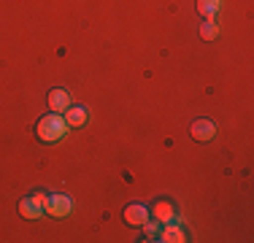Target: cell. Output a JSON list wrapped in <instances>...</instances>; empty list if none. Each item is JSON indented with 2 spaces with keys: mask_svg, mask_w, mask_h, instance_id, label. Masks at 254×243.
Wrapping results in <instances>:
<instances>
[{
  "mask_svg": "<svg viewBox=\"0 0 254 243\" xmlns=\"http://www.w3.org/2000/svg\"><path fill=\"white\" fill-rule=\"evenodd\" d=\"M200 35H203V41H214L216 35H219V24H216V19H205L203 24H200Z\"/></svg>",
  "mask_w": 254,
  "mask_h": 243,
  "instance_id": "30bf717a",
  "label": "cell"
},
{
  "mask_svg": "<svg viewBox=\"0 0 254 243\" xmlns=\"http://www.w3.org/2000/svg\"><path fill=\"white\" fill-rule=\"evenodd\" d=\"M70 208H73V203H70L68 194H49V200H46V214L54 219H65L70 214Z\"/></svg>",
  "mask_w": 254,
  "mask_h": 243,
  "instance_id": "3957f363",
  "label": "cell"
},
{
  "mask_svg": "<svg viewBox=\"0 0 254 243\" xmlns=\"http://www.w3.org/2000/svg\"><path fill=\"white\" fill-rule=\"evenodd\" d=\"M157 241H162V243H184V230L179 227V224H173V222H168V224H162V230H160V238Z\"/></svg>",
  "mask_w": 254,
  "mask_h": 243,
  "instance_id": "52a82bcc",
  "label": "cell"
},
{
  "mask_svg": "<svg viewBox=\"0 0 254 243\" xmlns=\"http://www.w3.org/2000/svg\"><path fill=\"white\" fill-rule=\"evenodd\" d=\"M65 122H68V127H81V124H87V108H81V106L65 108Z\"/></svg>",
  "mask_w": 254,
  "mask_h": 243,
  "instance_id": "9c48e42d",
  "label": "cell"
},
{
  "mask_svg": "<svg viewBox=\"0 0 254 243\" xmlns=\"http://www.w3.org/2000/svg\"><path fill=\"white\" fill-rule=\"evenodd\" d=\"M49 108L54 114H65V108H70V95L65 89H52L49 92Z\"/></svg>",
  "mask_w": 254,
  "mask_h": 243,
  "instance_id": "ba28073f",
  "label": "cell"
},
{
  "mask_svg": "<svg viewBox=\"0 0 254 243\" xmlns=\"http://www.w3.org/2000/svg\"><path fill=\"white\" fill-rule=\"evenodd\" d=\"M46 200H49V194H44V192L33 194V197H25L19 203V214L25 219H41L46 211Z\"/></svg>",
  "mask_w": 254,
  "mask_h": 243,
  "instance_id": "7a4b0ae2",
  "label": "cell"
},
{
  "mask_svg": "<svg viewBox=\"0 0 254 243\" xmlns=\"http://www.w3.org/2000/svg\"><path fill=\"white\" fill-rule=\"evenodd\" d=\"M143 227H146V238H152V241H157V238H160V222H157V219H154V222H146V224H143Z\"/></svg>",
  "mask_w": 254,
  "mask_h": 243,
  "instance_id": "7c38bea8",
  "label": "cell"
},
{
  "mask_svg": "<svg viewBox=\"0 0 254 243\" xmlns=\"http://www.w3.org/2000/svg\"><path fill=\"white\" fill-rule=\"evenodd\" d=\"M152 219H157L160 224H168V222H176V208H173V203H168V200H157L152 205Z\"/></svg>",
  "mask_w": 254,
  "mask_h": 243,
  "instance_id": "277c9868",
  "label": "cell"
},
{
  "mask_svg": "<svg viewBox=\"0 0 254 243\" xmlns=\"http://www.w3.org/2000/svg\"><path fill=\"white\" fill-rule=\"evenodd\" d=\"M35 132H38V138L44 143H54V141H60V138H65V132H68V122L60 117V114L52 111L49 117H44L38 122Z\"/></svg>",
  "mask_w": 254,
  "mask_h": 243,
  "instance_id": "6da1fadb",
  "label": "cell"
},
{
  "mask_svg": "<svg viewBox=\"0 0 254 243\" xmlns=\"http://www.w3.org/2000/svg\"><path fill=\"white\" fill-rule=\"evenodd\" d=\"M214 135H216V124H214V122L200 119V122L192 124V138H195V141H211Z\"/></svg>",
  "mask_w": 254,
  "mask_h": 243,
  "instance_id": "8992f818",
  "label": "cell"
},
{
  "mask_svg": "<svg viewBox=\"0 0 254 243\" xmlns=\"http://www.w3.org/2000/svg\"><path fill=\"white\" fill-rule=\"evenodd\" d=\"M125 219H127V224H132V227H143V224L149 222V208L146 205H127L125 208Z\"/></svg>",
  "mask_w": 254,
  "mask_h": 243,
  "instance_id": "5b68a950",
  "label": "cell"
},
{
  "mask_svg": "<svg viewBox=\"0 0 254 243\" xmlns=\"http://www.w3.org/2000/svg\"><path fill=\"white\" fill-rule=\"evenodd\" d=\"M219 5H222V0H197V11L203 16H214L219 11Z\"/></svg>",
  "mask_w": 254,
  "mask_h": 243,
  "instance_id": "8fae6325",
  "label": "cell"
}]
</instances>
